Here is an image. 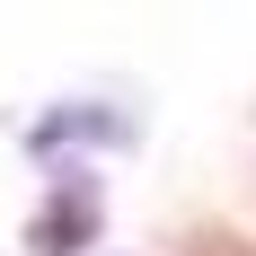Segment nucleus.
Listing matches in <instances>:
<instances>
[{"instance_id": "1", "label": "nucleus", "mask_w": 256, "mask_h": 256, "mask_svg": "<svg viewBox=\"0 0 256 256\" xmlns=\"http://www.w3.org/2000/svg\"><path fill=\"white\" fill-rule=\"evenodd\" d=\"M88 230H98V186L80 177V168H62V194L36 212V230H26V238H36V256H80Z\"/></svg>"}, {"instance_id": "2", "label": "nucleus", "mask_w": 256, "mask_h": 256, "mask_svg": "<svg viewBox=\"0 0 256 256\" xmlns=\"http://www.w3.org/2000/svg\"><path fill=\"white\" fill-rule=\"evenodd\" d=\"M186 256H256V248H248L238 230H194V238H186Z\"/></svg>"}]
</instances>
